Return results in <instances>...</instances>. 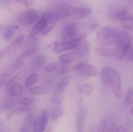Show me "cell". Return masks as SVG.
Returning a JSON list of instances; mask_svg holds the SVG:
<instances>
[{"instance_id": "5b68a950", "label": "cell", "mask_w": 133, "mask_h": 132, "mask_svg": "<svg viewBox=\"0 0 133 132\" xmlns=\"http://www.w3.org/2000/svg\"><path fill=\"white\" fill-rule=\"evenodd\" d=\"M40 15L38 11L34 9H28L23 11L18 15V23L23 25H29L36 21Z\"/></svg>"}, {"instance_id": "4fadbf2b", "label": "cell", "mask_w": 133, "mask_h": 132, "mask_svg": "<svg viewBox=\"0 0 133 132\" xmlns=\"http://www.w3.org/2000/svg\"><path fill=\"white\" fill-rule=\"evenodd\" d=\"M72 6L65 3H61L56 7V11L54 12L57 13L60 18L67 17L71 15Z\"/></svg>"}, {"instance_id": "7c38bea8", "label": "cell", "mask_w": 133, "mask_h": 132, "mask_svg": "<svg viewBox=\"0 0 133 132\" xmlns=\"http://www.w3.org/2000/svg\"><path fill=\"white\" fill-rule=\"evenodd\" d=\"M92 13L91 9L84 7H72V14L75 18L82 19L89 16Z\"/></svg>"}, {"instance_id": "3957f363", "label": "cell", "mask_w": 133, "mask_h": 132, "mask_svg": "<svg viewBox=\"0 0 133 132\" xmlns=\"http://www.w3.org/2000/svg\"><path fill=\"white\" fill-rule=\"evenodd\" d=\"M119 31L114 28L104 27L97 32L96 40L98 44L103 46H108L115 44Z\"/></svg>"}, {"instance_id": "7bdbcfd3", "label": "cell", "mask_w": 133, "mask_h": 132, "mask_svg": "<svg viewBox=\"0 0 133 132\" xmlns=\"http://www.w3.org/2000/svg\"><path fill=\"white\" fill-rule=\"evenodd\" d=\"M127 125L130 128H133V120L132 119H128L127 121Z\"/></svg>"}, {"instance_id": "f6af8a7d", "label": "cell", "mask_w": 133, "mask_h": 132, "mask_svg": "<svg viewBox=\"0 0 133 132\" xmlns=\"http://www.w3.org/2000/svg\"><path fill=\"white\" fill-rule=\"evenodd\" d=\"M18 2H20L22 4H23L25 5H28L30 4V2H31V1H18Z\"/></svg>"}, {"instance_id": "f5cc1de1", "label": "cell", "mask_w": 133, "mask_h": 132, "mask_svg": "<svg viewBox=\"0 0 133 132\" xmlns=\"http://www.w3.org/2000/svg\"><path fill=\"white\" fill-rule=\"evenodd\" d=\"M1 123H2V122H1V121H0V125H1Z\"/></svg>"}, {"instance_id": "c3c4849f", "label": "cell", "mask_w": 133, "mask_h": 132, "mask_svg": "<svg viewBox=\"0 0 133 132\" xmlns=\"http://www.w3.org/2000/svg\"><path fill=\"white\" fill-rule=\"evenodd\" d=\"M130 114L133 115V107L132 108H131V110H130Z\"/></svg>"}, {"instance_id": "ab89813d", "label": "cell", "mask_w": 133, "mask_h": 132, "mask_svg": "<svg viewBox=\"0 0 133 132\" xmlns=\"http://www.w3.org/2000/svg\"><path fill=\"white\" fill-rule=\"evenodd\" d=\"M62 100L61 98L59 96H55L53 98L52 100V103L54 104L58 105L60 104Z\"/></svg>"}, {"instance_id": "f546056e", "label": "cell", "mask_w": 133, "mask_h": 132, "mask_svg": "<svg viewBox=\"0 0 133 132\" xmlns=\"http://www.w3.org/2000/svg\"><path fill=\"white\" fill-rule=\"evenodd\" d=\"M73 69H74V67L73 68L72 66L69 65H63L59 68L57 74L58 76H63L67 73L71 72Z\"/></svg>"}, {"instance_id": "d4e9b609", "label": "cell", "mask_w": 133, "mask_h": 132, "mask_svg": "<svg viewBox=\"0 0 133 132\" xmlns=\"http://www.w3.org/2000/svg\"><path fill=\"white\" fill-rule=\"evenodd\" d=\"M75 56L73 53L63 54L59 57V62L63 65H68L74 60Z\"/></svg>"}, {"instance_id": "277c9868", "label": "cell", "mask_w": 133, "mask_h": 132, "mask_svg": "<svg viewBox=\"0 0 133 132\" xmlns=\"http://www.w3.org/2000/svg\"><path fill=\"white\" fill-rule=\"evenodd\" d=\"M131 40L129 34L119 31L115 43V49L122 57L127 56L130 50Z\"/></svg>"}, {"instance_id": "d6a6232c", "label": "cell", "mask_w": 133, "mask_h": 132, "mask_svg": "<svg viewBox=\"0 0 133 132\" xmlns=\"http://www.w3.org/2000/svg\"><path fill=\"white\" fill-rule=\"evenodd\" d=\"M125 102L129 104H133V90L131 87L129 88L127 92Z\"/></svg>"}, {"instance_id": "d590c367", "label": "cell", "mask_w": 133, "mask_h": 132, "mask_svg": "<svg viewBox=\"0 0 133 132\" xmlns=\"http://www.w3.org/2000/svg\"><path fill=\"white\" fill-rule=\"evenodd\" d=\"M33 128L34 132H41L40 125L39 122L38 117L34 119L33 124Z\"/></svg>"}, {"instance_id": "e0dca14e", "label": "cell", "mask_w": 133, "mask_h": 132, "mask_svg": "<svg viewBox=\"0 0 133 132\" xmlns=\"http://www.w3.org/2000/svg\"><path fill=\"white\" fill-rule=\"evenodd\" d=\"M46 61V57L45 56L40 55L36 57L32 62V66L34 69L37 70L40 69Z\"/></svg>"}, {"instance_id": "681fc988", "label": "cell", "mask_w": 133, "mask_h": 132, "mask_svg": "<svg viewBox=\"0 0 133 132\" xmlns=\"http://www.w3.org/2000/svg\"><path fill=\"white\" fill-rule=\"evenodd\" d=\"M2 25H1V24H0V30H1V29H2Z\"/></svg>"}, {"instance_id": "ffe728a7", "label": "cell", "mask_w": 133, "mask_h": 132, "mask_svg": "<svg viewBox=\"0 0 133 132\" xmlns=\"http://www.w3.org/2000/svg\"><path fill=\"white\" fill-rule=\"evenodd\" d=\"M78 90L80 94L89 96L92 94L94 91V85L91 83L84 84L79 86Z\"/></svg>"}, {"instance_id": "bcb514c9", "label": "cell", "mask_w": 133, "mask_h": 132, "mask_svg": "<svg viewBox=\"0 0 133 132\" xmlns=\"http://www.w3.org/2000/svg\"><path fill=\"white\" fill-rule=\"evenodd\" d=\"M20 132H29V129L26 127H22L20 129Z\"/></svg>"}, {"instance_id": "ee69618b", "label": "cell", "mask_w": 133, "mask_h": 132, "mask_svg": "<svg viewBox=\"0 0 133 132\" xmlns=\"http://www.w3.org/2000/svg\"><path fill=\"white\" fill-rule=\"evenodd\" d=\"M117 132H127V131L125 128L123 126H120L118 128Z\"/></svg>"}, {"instance_id": "30bf717a", "label": "cell", "mask_w": 133, "mask_h": 132, "mask_svg": "<svg viewBox=\"0 0 133 132\" xmlns=\"http://www.w3.org/2000/svg\"><path fill=\"white\" fill-rule=\"evenodd\" d=\"M75 49L74 53L75 56L79 58H85L88 56L90 53V44L87 41L83 40L79 43Z\"/></svg>"}, {"instance_id": "484cf974", "label": "cell", "mask_w": 133, "mask_h": 132, "mask_svg": "<svg viewBox=\"0 0 133 132\" xmlns=\"http://www.w3.org/2000/svg\"><path fill=\"white\" fill-rule=\"evenodd\" d=\"M15 101L12 99H8L0 105V110L5 111L10 110L15 107Z\"/></svg>"}, {"instance_id": "8fae6325", "label": "cell", "mask_w": 133, "mask_h": 132, "mask_svg": "<svg viewBox=\"0 0 133 132\" xmlns=\"http://www.w3.org/2000/svg\"><path fill=\"white\" fill-rule=\"evenodd\" d=\"M46 23V13L44 14L39 19L37 22L33 27L30 33L29 38L33 37L38 33H41L43 31Z\"/></svg>"}, {"instance_id": "b9f144b4", "label": "cell", "mask_w": 133, "mask_h": 132, "mask_svg": "<svg viewBox=\"0 0 133 132\" xmlns=\"http://www.w3.org/2000/svg\"><path fill=\"white\" fill-rule=\"evenodd\" d=\"M127 56L129 60L133 62V50L129 51Z\"/></svg>"}, {"instance_id": "8d00e7d4", "label": "cell", "mask_w": 133, "mask_h": 132, "mask_svg": "<svg viewBox=\"0 0 133 132\" xmlns=\"http://www.w3.org/2000/svg\"><path fill=\"white\" fill-rule=\"evenodd\" d=\"M37 50V48H34L29 49L21 54V57H27L35 53Z\"/></svg>"}, {"instance_id": "60d3db41", "label": "cell", "mask_w": 133, "mask_h": 132, "mask_svg": "<svg viewBox=\"0 0 133 132\" xmlns=\"http://www.w3.org/2000/svg\"><path fill=\"white\" fill-rule=\"evenodd\" d=\"M8 52V47H5L0 51V60L2 59Z\"/></svg>"}, {"instance_id": "83f0119b", "label": "cell", "mask_w": 133, "mask_h": 132, "mask_svg": "<svg viewBox=\"0 0 133 132\" xmlns=\"http://www.w3.org/2000/svg\"><path fill=\"white\" fill-rule=\"evenodd\" d=\"M10 91L12 95L20 96L23 93L22 86L21 84H16L11 87Z\"/></svg>"}, {"instance_id": "e575fe53", "label": "cell", "mask_w": 133, "mask_h": 132, "mask_svg": "<svg viewBox=\"0 0 133 132\" xmlns=\"http://www.w3.org/2000/svg\"><path fill=\"white\" fill-rule=\"evenodd\" d=\"M100 26V24L97 23H92L87 26L85 28V31L87 35H89L92 32Z\"/></svg>"}, {"instance_id": "f1b7e54d", "label": "cell", "mask_w": 133, "mask_h": 132, "mask_svg": "<svg viewBox=\"0 0 133 132\" xmlns=\"http://www.w3.org/2000/svg\"><path fill=\"white\" fill-rule=\"evenodd\" d=\"M38 76L36 74L32 73L26 79L25 86L27 87H31L38 81Z\"/></svg>"}, {"instance_id": "836d02e7", "label": "cell", "mask_w": 133, "mask_h": 132, "mask_svg": "<svg viewBox=\"0 0 133 132\" xmlns=\"http://www.w3.org/2000/svg\"><path fill=\"white\" fill-rule=\"evenodd\" d=\"M108 123V121L107 119H104L102 120L98 125L97 132H105Z\"/></svg>"}, {"instance_id": "ba28073f", "label": "cell", "mask_w": 133, "mask_h": 132, "mask_svg": "<svg viewBox=\"0 0 133 132\" xmlns=\"http://www.w3.org/2000/svg\"><path fill=\"white\" fill-rule=\"evenodd\" d=\"M94 52L97 55L105 58H114L119 60L123 59V57L118 54L115 49L96 48L94 49Z\"/></svg>"}, {"instance_id": "f35d334b", "label": "cell", "mask_w": 133, "mask_h": 132, "mask_svg": "<svg viewBox=\"0 0 133 132\" xmlns=\"http://www.w3.org/2000/svg\"><path fill=\"white\" fill-rule=\"evenodd\" d=\"M128 13L125 11H119L116 12L115 14V19L116 21H120V20L124 18Z\"/></svg>"}, {"instance_id": "5bb4252c", "label": "cell", "mask_w": 133, "mask_h": 132, "mask_svg": "<svg viewBox=\"0 0 133 132\" xmlns=\"http://www.w3.org/2000/svg\"><path fill=\"white\" fill-rule=\"evenodd\" d=\"M79 43H55L53 48V50L55 53L61 52L63 51L75 49Z\"/></svg>"}, {"instance_id": "8992f818", "label": "cell", "mask_w": 133, "mask_h": 132, "mask_svg": "<svg viewBox=\"0 0 133 132\" xmlns=\"http://www.w3.org/2000/svg\"><path fill=\"white\" fill-rule=\"evenodd\" d=\"M74 70L79 75L84 77H97L98 75L97 67L87 62L78 63L74 67Z\"/></svg>"}, {"instance_id": "7a4b0ae2", "label": "cell", "mask_w": 133, "mask_h": 132, "mask_svg": "<svg viewBox=\"0 0 133 132\" xmlns=\"http://www.w3.org/2000/svg\"><path fill=\"white\" fill-rule=\"evenodd\" d=\"M102 82L107 85H110L114 95L118 99L122 98L121 80L119 74L113 68L104 67L101 72Z\"/></svg>"}, {"instance_id": "4dcf8cb0", "label": "cell", "mask_w": 133, "mask_h": 132, "mask_svg": "<svg viewBox=\"0 0 133 132\" xmlns=\"http://www.w3.org/2000/svg\"><path fill=\"white\" fill-rule=\"evenodd\" d=\"M59 67V64L55 62H51L48 64L44 67L45 71L48 73H52L57 69Z\"/></svg>"}, {"instance_id": "7402d4cb", "label": "cell", "mask_w": 133, "mask_h": 132, "mask_svg": "<svg viewBox=\"0 0 133 132\" xmlns=\"http://www.w3.org/2000/svg\"><path fill=\"white\" fill-rule=\"evenodd\" d=\"M38 118L41 132H43L46 127L48 122V111L46 110H43Z\"/></svg>"}, {"instance_id": "74e56055", "label": "cell", "mask_w": 133, "mask_h": 132, "mask_svg": "<svg viewBox=\"0 0 133 132\" xmlns=\"http://www.w3.org/2000/svg\"><path fill=\"white\" fill-rule=\"evenodd\" d=\"M34 121V115L32 112H30L24 119V121L25 124L29 125Z\"/></svg>"}, {"instance_id": "2e32d148", "label": "cell", "mask_w": 133, "mask_h": 132, "mask_svg": "<svg viewBox=\"0 0 133 132\" xmlns=\"http://www.w3.org/2000/svg\"><path fill=\"white\" fill-rule=\"evenodd\" d=\"M121 25L125 29L133 32V17L127 14L120 21Z\"/></svg>"}, {"instance_id": "f907efd6", "label": "cell", "mask_w": 133, "mask_h": 132, "mask_svg": "<svg viewBox=\"0 0 133 132\" xmlns=\"http://www.w3.org/2000/svg\"><path fill=\"white\" fill-rule=\"evenodd\" d=\"M78 132H83V131L81 129V130H79L78 131Z\"/></svg>"}, {"instance_id": "d6986e66", "label": "cell", "mask_w": 133, "mask_h": 132, "mask_svg": "<svg viewBox=\"0 0 133 132\" xmlns=\"http://www.w3.org/2000/svg\"><path fill=\"white\" fill-rule=\"evenodd\" d=\"M71 79L70 76H67L60 81L56 88V92L57 94L60 95L65 90L70 83Z\"/></svg>"}, {"instance_id": "816d5d0a", "label": "cell", "mask_w": 133, "mask_h": 132, "mask_svg": "<svg viewBox=\"0 0 133 132\" xmlns=\"http://www.w3.org/2000/svg\"><path fill=\"white\" fill-rule=\"evenodd\" d=\"M90 132H94V131H93V130H91Z\"/></svg>"}, {"instance_id": "1f68e13d", "label": "cell", "mask_w": 133, "mask_h": 132, "mask_svg": "<svg viewBox=\"0 0 133 132\" xmlns=\"http://www.w3.org/2000/svg\"><path fill=\"white\" fill-rule=\"evenodd\" d=\"M16 101L22 106H30L32 102L33 99L29 97L19 98L16 99Z\"/></svg>"}, {"instance_id": "6da1fadb", "label": "cell", "mask_w": 133, "mask_h": 132, "mask_svg": "<svg viewBox=\"0 0 133 132\" xmlns=\"http://www.w3.org/2000/svg\"><path fill=\"white\" fill-rule=\"evenodd\" d=\"M87 26L83 22H76L66 25L62 32L63 43H79L85 40L88 36L84 32Z\"/></svg>"}, {"instance_id": "52a82bcc", "label": "cell", "mask_w": 133, "mask_h": 132, "mask_svg": "<svg viewBox=\"0 0 133 132\" xmlns=\"http://www.w3.org/2000/svg\"><path fill=\"white\" fill-rule=\"evenodd\" d=\"M46 23L44 29L41 32V35H46L49 34L54 28L56 24L60 18L56 12H46Z\"/></svg>"}, {"instance_id": "44dd1931", "label": "cell", "mask_w": 133, "mask_h": 132, "mask_svg": "<svg viewBox=\"0 0 133 132\" xmlns=\"http://www.w3.org/2000/svg\"><path fill=\"white\" fill-rule=\"evenodd\" d=\"M19 28L17 25H11L5 28L4 32V37L6 40H9L11 38Z\"/></svg>"}, {"instance_id": "ac0fdd59", "label": "cell", "mask_w": 133, "mask_h": 132, "mask_svg": "<svg viewBox=\"0 0 133 132\" xmlns=\"http://www.w3.org/2000/svg\"><path fill=\"white\" fill-rule=\"evenodd\" d=\"M25 64V62L22 58L18 57L15 60V61L12 64L11 68L9 69V70L8 71L5 73L4 76H9L12 74V72H14L16 70L22 67Z\"/></svg>"}, {"instance_id": "7dc6e473", "label": "cell", "mask_w": 133, "mask_h": 132, "mask_svg": "<svg viewBox=\"0 0 133 132\" xmlns=\"http://www.w3.org/2000/svg\"><path fill=\"white\" fill-rule=\"evenodd\" d=\"M5 83V80H3V79H0V87L4 85Z\"/></svg>"}, {"instance_id": "9c48e42d", "label": "cell", "mask_w": 133, "mask_h": 132, "mask_svg": "<svg viewBox=\"0 0 133 132\" xmlns=\"http://www.w3.org/2000/svg\"><path fill=\"white\" fill-rule=\"evenodd\" d=\"M85 118V110L83 100L81 98L79 100L77 104L76 124V128L77 131L81 129L84 124Z\"/></svg>"}, {"instance_id": "603a6c76", "label": "cell", "mask_w": 133, "mask_h": 132, "mask_svg": "<svg viewBox=\"0 0 133 132\" xmlns=\"http://www.w3.org/2000/svg\"><path fill=\"white\" fill-rule=\"evenodd\" d=\"M26 73V71L25 69L19 71L10 81H9L7 86L8 90H10L11 87L15 84H17V82L23 77Z\"/></svg>"}, {"instance_id": "9a60e30c", "label": "cell", "mask_w": 133, "mask_h": 132, "mask_svg": "<svg viewBox=\"0 0 133 132\" xmlns=\"http://www.w3.org/2000/svg\"><path fill=\"white\" fill-rule=\"evenodd\" d=\"M24 40V37L22 35H20L18 36L11 43L9 47H8L9 54L11 55L15 52L22 44Z\"/></svg>"}, {"instance_id": "4316f807", "label": "cell", "mask_w": 133, "mask_h": 132, "mask_svg": "<svg viewBox=\"0 0 133 132\" xmlns=\"http://www.w3.org/2000/svg\"><path fill=\"white\" fill-rule=\"evenodd\" d=\"M64 110L62 108L58 107L55 108L52 112L51 114V120L56 121L60 119L64 114Z\"/></svg>"}, {"instance_id": "cb8c5ba5", "label": "cell", "mask_w": 133, "mask_h": 132, "mask_svg": "<svg viewBox=\"0 0 133 132\" xmlns=\"http://www.w3.org/2000/svg\"><path fill=\"white\" fill-rule=\"evenodd\" d=\"M29 92L33 95H45L48 94L49 90L46 88L42 86H35L30 88Z\"/></svg>"}]
</instances>
